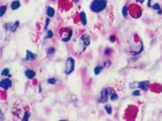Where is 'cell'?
Listing matches in <instances>:
<instances>
[{"instance_id":"obj_23","label":"cell","mask_w":162,"mask_h":121,"mask_svg":"<svg viewBox=\"0 0 162 121\" xmlns=\"http://www.w3.org/2000/svg\"><path fill=\"white\" fill-rule=\"evenodd\" d=\"M52 36H53V31H52V30H48V31H47V34H46V37H45V38H48V37H49V38H51Z\"/></svg>"},{"instance_id":"obj_13","label":"cell","mask_w":162,"mask_h":121,"mask_svg":"<svg viewBox=\"0 0 162 121\" xmlns=\"http://www.w3.org/2000/svg\"><path fill=\"white\" fill-rule=\"evenodd\" d=\"M47 14H48V16L49 17H53L55 14V10L53 7H51V6H48L47 7Z\"/></svg>"},{"instance_id":"obj_24","label":"cell","mask_w":162,"mask_h":121,"mask_svg":"<svg viewBox=\"0 0 162 121\" xmlns=\"http://www.w3.org/2000/svg\"><path fill=\"white\" fill-rule=\"evenodd\" d=\"M29 119V113L27 112V113H26V115L22 117V120L25 121V120H28Z\"/></svg>"},{"instance_id":"obj_11","label":"cell","mask_w":162,"mask_h":121,"mask_svg":"<svg viewBox=\"0 0 162 121\" xmlns=\"http://www.w3.org/2000/svg\"><path fill=\"white\" fill-rule=\"evenodd\" d=\"M25 74H26L27 79H33L34 76H36V73H34V71H32V70H27V71L25 72Z\"/></svg>"},{"instance_id":"obj_12","label":"cell","mask_w":162,"mask_h":121,"mask_svg":"<svg viewBox=\"0 0 162 121\" xmlns=\"http://www.w3.org/2000/svg\"><path fill=\"white\" fill-rule=\"evenodd\" d=\"M80 18H81V23L83 25H86L87 24V19H86V14L84 11H82L80 13Z\"/></svg>"},{"instance_id":"obj_3","label":"cell","mask_w":162,"mask_h":121,"mask_svg":"<svg viewBox=\"0 0 162 121\" xmlns=\"http://www.w3.org/2000/svg\"><path fill=\"white\" fill-rule=\"evenodd\" d=\"M149 81H141V82H133L129 85V87L131 89H134V88H139V89H142L144 91H147L149 89Z\"/></svg>"},{"instance_id":"obj_19","label":"cell","mask_w":162,"mask_h":121,"mask_svg":"<svg viewBox=\"0 0 162 121\" xmlns=\"http://www.w3.org/2000/svg\"><path fill=\"white\" fill-rule=\"evenodd\" d=\"M123 15H124V17H128V6L127 5H125L123 7Z\"/></svg>"},{"instance_id":"obj_2","label":"cell","mask_w":162,"mask_h":121,"mask_svg":"<svg viewBox=\"0 0 162 121\" xmlns=\"http://www.w3.org/2000/svg\"><path fill=\"white\" fill-rule=\"evenodd\" d=\"M74 69H75V60L72 57H69L65 63V74L70 75L71 73H73Z\"/></svg>"},{"instance_id":"obj_8","label":"cell","mask_w":162,"mask_h":121,"mask_svg":"<svg viewBox=\"0 0 162 121\" xmlns=\"http://www.w3.org/2000/svg\"><path fill=\"white\" fill-rule=\"evenodd\" d=\"M72 34H73V31H72L71 28H69V29H68V32H67L65 35L62 36V40H63V41H68V40H70V38L72 37Z\"/></svg>"},{"instance_id":"obj_22","label":"cell","mask_w":162,"mask_h":121,"mask_svg":"<svg viewBox=\"0 0 162 121\" xmlns=\"http://www.w3.org/2000/svg\"><path fill=\"white\" fill-rule=\"evenodd\" d=\"M48 83L51 84V85H54V84L57 83V79H55V78H50V79H48Z\"/></svg>"},{"instance_id":"obj_27","label":"cell","mask_w":162,"mask_h":121,"mask_svg":"<svg viewBox=\"0 0 162 121\" xmlns=\"http://www.w3.org/2000/svg\"><path fill=\"white\" fill-rule=\"evenodd\" d=\"M140 94H141V93H140L139 90H136L133 92V96H140Z\"/></svg>"},{"instance_id":"obj_28","label":"cell","mask_w":162,"mask_h":121,"mask_svg":"<svg viewBox=\"0 0 162 121\" xmlns=\"http://www.w3.org/2000/svg\"><path fill=\"white\" fill-rule=\"evenodd\" d=\"M110 52H111V50H110V49H108L107 51H105V54H106V55H108Z\"/></svg>"},{"instance_id":"obj_21","label":"cell","mask_w":162,"mask_h":121,"mask_svg":"<svg viewBox=\"0 0 162 121\" xmlns=\"http://www.w3.org/2000/svg\"><path fill=\"white\" fill-rule=\"evenodd\" d=\"M55 53V49L54 48H49L48 49V51H47V54L49 55V56H52V55H54Z\"/></svg>"},{"instance_id":"obj_15","label":"cell","mask_w":162,"mask_h":121,"mask_svg":"<svg viewBox=\"0 0 162 121\" xmlns=\"http://www.w3.org/2000/svg\"><path fill=\"white\" fill-rule=\"evenodd\" d=\"M152 7H153L155 10H157V11H158V14H161V13H162L161 7H160V5H159L158 3H155V4H154Z\"/></svg>"},{"instance_id":"obj_4","label":"cell","mask_w":162,"mask_h":121,"mask_svg":"<svg viewBox=\"0 0 162 121\" xmlns=\"http://www.w3.org/2000/svg\"><path fill=\"white\" fill-rule=\"evenodd\" d=\"M110 94H111V88H105V89H102V91L99 94V97H98V102L99 103H106L108 101V96Z\"/></svg>"},{"instance_id":"obj_5","label":"cell","mask_w":162,"mask_h":121,"mask_svg":"<svg viewBox=\"0 0 162 121\" xmlns=\"http://www.w3.org/2000/svg\"><path fill=\"white\" fill-rule=\"evenodd\" d=\"M18 26H19V21H18V20L14 21L13 23H11V22L5 23V25H4L5 29L9 30V31H11V32H14L15 30L18 28Z\"/></svg>"},{"instance_id":"obj_7","label":"cell","mask_w":162,"mask_h":121,"mask_svg":"<svg viewBox=\"0 0 162 121\" xmlns=\"http://www.w3.org/2000/svg\"><path fill=\"white\" fill-rule=\"evenodd\" d=\"M80 42L83 44V48H86L90 44V37L88 34H83L80 37Z\"/></svg>"},{"instance_id":"obj_18","label":"cell","mask_w":162,"mask_h":121,"mask_svg":"<svg viewBox=\"0 0 162 121\" xmlns=\"http://www.w3.org/2000/svg\"><path fill=\"white\" fill-rule=\"evenodd\" d=\"M105 109H106V111L108 112V114H111V105H109V104H107V105H105Z\"/></svg>"},{"instance_id":"obj_25","label":"cell","mask_w":162,"mask_h":121,"mask_svg":"<svg viewBox=\"0 0 162 121\" xmlns=\"http://www.w3.org/2000/svg\"><path fill=\"white\" fill-rule=\"evenodd\" d=\"M49 23H50V18L48 17V18L46 19V24H45V29H47V28H48V25H49Z\"/></svg>"},{"instance_id":"obj_10","label":"cell","mask_w":162,"mask_h":121,"mask_svg":"<svg viewBox=\"0 0 162 121\" xmlns=\"http://www.w3.org/2000/svg\"><path fill=\"white\" fill-rule=\"evenodd\" d=\"M10 7H11L12 10H16V9H18V8L20 7V2H19L18 0H14V1L11 2Z\"/></svg>"},{"instance_id":"obj_17","label":"cell","mask_w":162,"mask_h":121,"mask_svg":"<svg viewBox=\"0 0 162 121\" xmlns=\"http://www.w3.org/2000/svg\"><path fill=\"white\" fill-rule=\"evenodd\" d=\"M9 72H10V71H9V69H7V68H6V69H3V70H2V73H1V75H2L3 77L9 76Z\"/></svg>"},{"instance_id":"obj_9","label":"cell","mask_w":162,"mask_h":121,"mask_svg":"<svg viewBox=\"0 0 162 121\" xmlns=\"http://www.w3.org/2000/svg\"><path fill=\"white\" fill-rule=\"evenodd\" d=\"M37 59V55L31 53L30 51H27V56H26V60H34Z\"/></svg>"},{"instance_id":"obj_1","label":"cell","mask_w":162,"mask_h":121,"mask_svg":"<svg viewBox=\"0 0 162 121\" xmlns=\"http://www.w3.org/2000/svg\"><path fill=\"white\" fill-rule=\"evenodd\" d=\"M108 1L107 0H93L90 4V9L93 12H101L107 7Z\"/></svg>"},{"instance_id":"obj_26","label":"cell","mask_w":162,"mask_h":121,"mask_svg":"<svg viewBox=\"0 0 162 121\" xmlns=\"http://www.w3.org/2000/svg\"><path fill=\"white\" fill-rule=\"evenodd\" d=\"M109 41H110V42L115 41V36H114V35H110V36H109Z\"/></svg>"},{"instance_id":"obj_6","label":"cell","mask_w":162,"mask_h":121,"mask_svg":"<svg viewBox=\"0 0 162 121\" xmlns=\"http://www.w3.org/2000/svg\"><path fill=\"white\" fill-rule=\"evenodd\" d=\"M11 85H12V82L10 79H3L0 82V87L2 89H8L11 87Z\"/></svg>"},{"instance_id":"obj_16","label":"cell","mask_w":162,"mask_h":121,"mask_svg":"<svg viewBox=\"0 0 162 121\" xmlns=\"http://www.w3.org/2000/svg\"><path fill=\"white\" fill-rule=\"evenodd\" d=\"M118 99H119L118 94L114 93V92H111V94H110V100H111V101H117Z\"/></svg>"},{"instance_id":"obj_20","label":"cell","mask_w":162,"mask_h":121,"mask_svg":"<svg viewBox=\"0 0 162 121\" xmlns=\"http://www.w3.org/2000/svg\"><path fill=\"white\" fill-rule=\"evenodd\" d=\"M6 8H7V6H6V5H2V6H1L0 16H3V15H4V13H5V11H6Z\"/></svg>"},{"instance_id":"obj_31","label":"cell","mask_w":162,"mask_h":121,"mask_svg":"<svg viewBox=\"0 0 162 121\" xmlns=\"http://www.w3.org/2000/svg\"><path fill=\"white\" fill-rule=\"evenodd\" d=\"M73 1H74V2H78L79 0H73Z\"/></svg>"},{"instance_id":"obj_30","label":"cell","mask_w":162,"mask_h":121,"mask_svg":"<svg viewBox=\"0 0 162 121\" xmlns=\"http://www.w3.org/2000/svg\"><path fill=\"white\" fill-rule=\"evenodd\" d=\"M136 1H137V2H139V3H143L145 0H136Z\"/></svg>"},{"instance_id":"obj_29","label":"cell","mask_w":162,"mask_h":121,"mask_svg":"<svg viewBox=\"0 0 162 121\" xmlns=\"http://www.w3.org/2000/svg\"><path fill=\"white\" fill-rule=\"evenodd\" d=\"M151 1H152V0H148V6H149V7H151Z\"/></svg>"},{"instance_id":"obj_14","label":"cell","mask_w":162,"mask_h":121,"mask_svg":"<svg viewBox=\"0 0 162 121\" xmlns=\"http://www.w3.org/2000/svg\"><path fill=\"white\" fill-rule=\"evenodd\" d=\"M102 69H103L102 66H97V67H95V68H94V74H95V75H99L100 72L102 71Z\"/></svg>"}]
</instances>
